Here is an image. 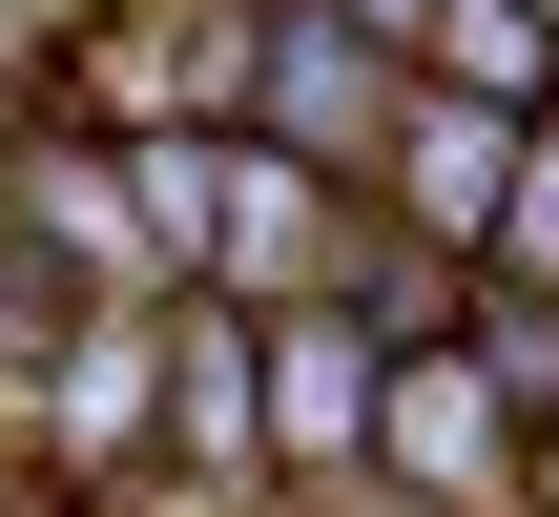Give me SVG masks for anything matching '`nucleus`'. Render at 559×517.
Returning <instances> with one entry per match:
<instances>
[{
	"label": "nucleus",
	"mask_w": 559,
	"mask_h": 517,
	"mask_svg": "<svg viewBox=\"0 0 559 517\" xmlns=\"http://www.w3.org/2000/svg\"><path fill=\"white\" fill-rule=\"evenodd\" d=\"M394 124H415V62H394V41H353L332 0L249 21V104H228V145H270V166H311V187H353V207H373Z\"/></svg>",
	"instance_id": "f257e3e1"
},
{
	"label": "nucleus",
	"mask_w": 559,
	"mask_h": 517,
	"mask_svg": "<svg viewBox=\"0 0 559 517\" xmlns=\"http://www.w3.org/2000/svg\"><path fill=\"white\" fill-rule=\"evenodd\" d=\"M0 249L41 290H83V311H166V249L124 207V145H83V124H0Z\"/></svg>",
	"instance_id": "f03ea898"
},
{
	"label": "nucleus",
	"mask_w": 559,
	"mask_h": 517,
	"mask_svg": "<svg viewBox=\"0 0 559 517\" xmlns=\"http://www.w3.org/2000/svg\"><path fill=\"white\" fill-rule=\"evenodd\" d=\"M519 166H539V124H498V104H456V83H415V124H394V166H373V207H394L415 249H456V269H498V207H519Z\"/></svg>",
	"instance_id": "7ed1b4c3"
},
{
	"label": "nucleus",
	"mask_w": 559,
	"mask_h": 517,
	"mask_svg": "<svg viewBox=\"0 0 559 517\" xmlns=\"http://www.w3.org/2000/svg\"><path fill=\"white\" fill-rule=\"evenodd\" d=\"M249 332H270V477H290V497L373 477V414H394V352H373L353 311H249Z\"/></svg>",
	"instance_id": "20e7f679"
},
{
	"label": "nucleus",
	"mask_w": 559,
	"mask_h": 517,
	"mask_svg": "<svg viewBox=\"0 0 559 517\" xmlns=\"http://www.w3.org/2000/svg\"><path fill=\"white\" fill-rule=\"evenodd\" d=\"M166 477H187V497H290V477H270V332L207 311V290L166 311Z\"/></svg>",
	"instance_id": "39448f33"
},
{
	"label": "nucleus",
	"mask_w": 559,
	"mask_h": 517,
	"mask_svg": "<svg viewBox=\"0 0 559 517\" xmlns=\"http://www.w3.org/2000/svg\"><path fill=\"white\" fill-rule=\"evenodd\" d=\"M124 207H145V249H166V311L207 290V249H228V124H166V145H124Z\"/></svg>",
	"instance_id": "423d86ee"
},
{
	"label": "nucleus",
	"mask_w": 559,
	"mask_h": 517,
	"mask_svg": "<svg viewBox=\"0 0 559 517\" xmlns=\"http://www.w3.org/2000/svg\"><path fill=\"white\" fill-rule=\"evenodd\" d=\"M415 83H456V104H498V124H539V104H559V21H519V0H436V41H415Z\"/></svg>",
	"instance_id": "0eeeda50"
},
{
	"label": "nucleus",
	"mask_w": 559,
	"mask_h": 517,
	"mask_svg": "<svg viewBox=\"0 0 559 517\" xmlns=\"http://www.w3.org/2000/svg\"><path fill=\"white\" fill-rule=\"evenodd\" d=\"M456 373H477V394H498V414L559 456V290H498V269H477V311H456Z\"/></svg>",
	"instance_id": "6e6552de"
},
{
	"label": "nucleus",
	"mask_w": 559,
	"mask_h": 517,
	"mask_svg": "<svg viewBox=\"0 0 559 517\" xmlns=\"http://www.w3.org/2000/svg\"><path fill=\"white\" fill-rule=\"evenodd\" d=\"M498 290H559V124H539V166H519V207H498Z\"/></svg>",
	"instance_id": "1a4fd4ad"
},
{
	"label": "nucleus",
	"mask_w": 559,
	"mask_h": 517,
	"mask_svg": "<svg viewBox=\"0 0 559 517\" xmlns=\"http://www.w3.org/2000/svg\"><path fill=\"white\" fill-rule=\"evenodd\" d=\"M332 21H353V41H394V62L436 41V0H332Z\"/></svg>",
	"instance_id": "9d476101"
},
{
	"label": "nucleus",
	"mask_w": 559,
	"mask_h": 517,
	"mask_svg": "<svg viewBox=\"0 0 559 517\" xmlns=\"http://www.w3.org/2000/svg\"><path fill=\"white\" fill-rule=\"evenodd\" d=\"M249 21H290V0H249Z\"/></svg>",
	"instance_id": "9b49d317"
},
{
	"label": "nucleus",
	"mask_w": 559,
	"mask_h": 517,
	"mask_svg": "<svg viewBox=\"0 0 559 517\" xmlns=\"http://www.w3.org/2000/svg\"><path fill=\"white\" fill-rule=\"evenodd\" d=\"M519 21H559V0H519Z\"/></svg>",
	"instance_id": "f8f14e48"
},
{
	"label": "nucleus",
	"mask_w": 559,
	"mask_h": 517,
	"mask_svg": "<svg viewBox=\"0 0 559 517\" xmlns=\"http://www.w3.org/2000/svg\"><path fill=\"white\" fill-rule=\"evenodd\" d=\"M539 124H559V104H539Z\"/></svg>",
	"instance_id": "ddd939ff"
}]
</instances>
